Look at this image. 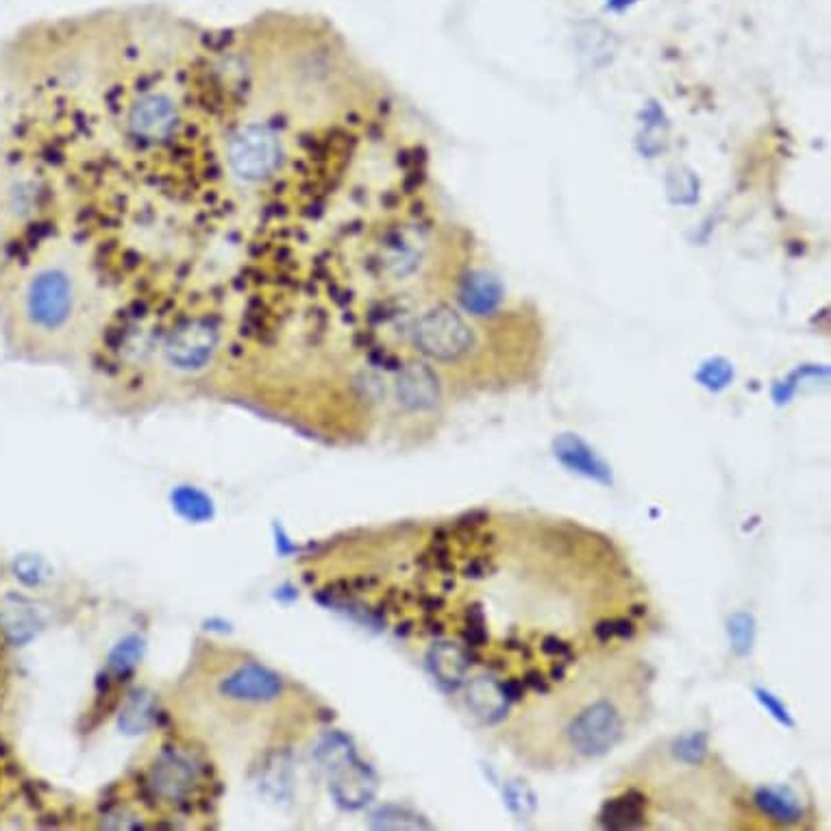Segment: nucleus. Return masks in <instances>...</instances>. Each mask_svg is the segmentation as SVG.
<instances>
[{
	"mask_svg": "<svg viewBox=\"0 0 831 831\" xmlns=\"http://www.w3.org/2000/svg\"><path fill=\"white\" fill-rule=\"evenodd\" d=\"M225 33L105 68L66 64L37 88L26 139L50 196L48 236L92 281L112 351L146 357L181 327L260 342L322 331L349 309L377 220V139L362 103L277 170L227 134Z\"/></svg>",
	"mask_w": 831,
	"mask_h": 831,
	"instance_id": "nucleus-1",
	"label": "nucleus"
},
{
	"mask_svg": "<svg viewBox=\"0 0 831 831\" xmlns=\"http://www.w3.org/2000/svg\"><path fill=\"white\" fill-rule=\"evenodd\" d=\"M101 309L77 253L44 238L0 292L7 346L31 360L68 357L99 335Z\"/></svg>",
	"mask_w": 831,
	"mask_h": 831,
	"instance_id": "nucleus-2",
	"label": "nucleus"
},
{
	"mask_svg": "<svg viewBox=\"0 0 831 831\" xmlns=\"http://www.w3.org/2000/svg\"><path fill=\"white\" fill-rule=\"evenodd\" d=\"M50 201L33 152L0 116V292L46 238Z\"/></svg>",
	"mask_w": 831,
	"mask_h": 831,
	"instance_id": "nucleus-3",
	"label": "nucleus"
},
{
	"mask_svg": "<svg viewBox=\"0 0 831 831\" xmlns=\"http://www.w3.org/2000/svg\"><path fill=\"white\" fill-rule=\"evenodd\" d=\"M316 760L327 771L331 795L342 808L357 810L366 806L375 795V775L362 764L353 751V744L342 733L322 738L316 749Z\"/></svg>",
	"mask_w": 831,
	"mask_h": 831,
	"instance_id": "nucleus-4",
	"label": "nucleus"
},
{
	"mask_svg": "<svg viewBox=\"0 0 831 831\" xmlns=\"http://www.w3.org/2000/svg\"><path fill=\"white\" fill-rule=\"evenodd\" d=\"M412 338L418 351L440 364L464 357L473 346V329L455 309L431 305L412 322Z\"/></svg>",
	"mask_w": 831,
	"mask_h": 831,
	"instance_id": "nucleus-5",
	"label": "nucleus"
},
{
	"mask_svg": "<svg viewBox=\"0 0 831 831\" xmlns=\"http://www.w3.org/2000/svg\"><path fill=\"white\" fill-rule=\"evenodd\" d=\"M623 733V714L605 698L585 705L579 714H574L566 729L570 749L583 758H601L610 753L621 742Z\"/></svg>",
	"mask_w": 831,
	"mask_h": 831,
	"instance_id": "nucleus-6",
	"label": "nucleus"
},
{
	"mask_svg": "<svg viewBox=\"0 0 831 831\" xmlns=\"http://www.w3.org/2000/svg\"><path fill=\"white\" fill-rule=\"evenodd\" d=\"M218 693L236 703L266 705L283 694V682L275 671L262 664H244L220 680Z\"/></svg>",
	"mask_w": 831,
	"mask_h": 831,
	"instance_id": "nucleus-7",
	"label": "nucleus"
},
{
	"mask_svg": "<svg viewBox=\"0 0 831 831\" xmlns=\"http://www.w3.org/2000/svg\"><path fill=\"white\" fill-rule=\"evenodd\" d=\"M395 395L403 410L426 412L433 410L440 401V384L435 373L422 364L412 362L399 371L395 382Z\"/></svg>",
	"mask_w": 831,
	"mask_h": 831,
	"instance_id": "nucleus-8",
	"label": "nucleus"
},
{
	"mask_svg": "<svg viewBox=\"0 0 831 831\" xmlns=\"http://www.w3.org/2000/svg\"><path fill=\"white\" fill-rule=\"evenodd\" d=\"M554 451L559 464L566 466L570 473L594 479L603 486L614 483L612 468L579 435H572V433L559 435L554 442Z\"/></svg>",
	"mask_w": 831,
	"mask_h": 831,
	"instance_id": "nucleus-9",
	"label": "nucleus"
},
{
	"mask_svg": "<svg viewBox=\"0 0 831 831\" xmlns=\"http://www.w3.org/2000/svg\"><path fill=\"white\" fill-rule=\"evenodd\" d=\"M194 782L196 777L192 764L179 753L161 755L150 771L152 790L168 801H179L190 795Z\"/></svg>",
	"mask_w": 831,
	"mask_h": 831,
	"instance_id": "nucleus-10",
	"label": "nucleus"
},
{
	"mask_svg": "<svg viewBox=\"0 0 831 831\" xmlns=\"http://www.w3.org/2000/svg\"><path fill=\"white\" fill-rule=\"evenodd\" d=\"M647 797L638 790H627L618 799H610L603 804L599 823L601 828L612 831L638 830L645 826V808H647Z\"/></svg>",
	"mask_w": 831,
	"mask_h": 831,
	"instance_id": "nucleus-11",
	"label": "nucleus"
},
{
	"mask_svg": "<svg viewBox=\"0 0 831 831\" xmlns=\"http://www.w3.org/2000/svg\"><path fill=\"white\" fill-rule=\"evenodd\" d=\"M426 664H429L433 678L446 691H455L468 673L470 658L462 647H457L453 642H440V645L429 649Z\"/></svg>",
	"mask_w": 831,
	"mask_h": 831,
	"instance_id": "nucleus-12",
	"label": "nucleus"
},
{
	"mask_svg": "<svg viewBox=\"0 0 831 831\" xmlns=\"http://www.w3.org/2000/svg\"><path fill=\"white\" fill-rule=\"evenodd\" d=\"M753 804L762 815L782 826H795L804 819L801 799L790 788H758Z\"/></svg>",
	"mask_w": 831,
	"mask_h": 831,
	"instance_id": "nucleus-13",
	"label": "nucleus"
},
{
	"mask_svg": "<svg viewBox=\"0 0 831 831\" xmlns=\"http://www.w3.org/2000/svg\"><path fill=\"white\" fill-rule=\"evenodd\" d=\"M501 287L497 281H492L486 275H479V277L473 278H459V287H457V300L462 303V307L468 311V314H475V316H488L492 314L499 303H501Z\"/></svg>",
	"mask_w": 831,
	"mask_h": 831,
	"instance_id": "nucleus-14",
	"label": "nucleus"
},
{
	"mask_svg": "<svg viewBox=\"0 0 831 831\" xmlns=\"http://www.w3.org/2000/svg\"><path fill=\"white\" fill-rule=\"evenodd\" d=\"M468 705L483 722H497L508 714V698L492 678H477L468 686Z\"/></svg>",
	"mask_w": 831,
	"mask_h": 831,
	"instance_id": "nucleus-15",
	"label": "nucleus"
},
{
	"mask_svg": "<svg viewBox=\"0 0 831 831\" xmlns=\"http://www.w3.org/2000/svg\"><path fill=\"white\" fill-rule=\"evenodd\" d=\"M0 623L11 642L24 645L35 636L37 618L33 607L22 599H7L0 610Z\"/></svg>",
	"mask_w": 831,
	"mask_h": 831,
	"instance_id": "nucleus-16",
	"label": "nucleus"
},
{
	"mask_svg": "<svg viewBox=\"0 0 831 831\" xmlns=\"http://www.w3.org/2000/svg\"><path fill=\"white\" fill-rule=\"evenodd\" d=\"M172 508L190 523H207L214 519V503L212 499L192 486H179L172 494Z\"/></svg>",
	"mask_w": 831,
	"mask_h": 831,
	"instance_id": "nucleus-17",
	"label": "nucleus"
},
{
	"mask_svg": "<svg viewBox=\"0 0 831 831\" xmlns=\"http://www.w3.org/2000/svg\"><path fill=\"white\" fill-rule=\"evenodd\" d=\"M152 718H155L152 698L144 693H136L132 694V698L125 703L118 725L125 733H141L152 725Z\"/></svg>",
	"mask_w": 831,
	"mask_h": 831,
	"instance_id": "nucleus-18",
	"label": "nucleus"
},
{
	"mask_svg": "<svg viewBox=\"0 0 831 831\" xmlns=\"http://www.w3.org/2000/svg\"><path fill=\"white\" fill-rule=\"evenodd\" d=\"M371 826L375 830H429L431 826L406 808H382L373 815Z\"/></svg>",
	"mask_w": 831,
	"mask_h": 831,
	"instance_id": "nucleus-19",
	"label": "nucleus"
},
{
	"mask_svg": "<svg viewBox=\"0 0 831 831\" xmlns=\"http://www.w3.org/2000/svg\"><path fill=\"white\" fill-rule=\"evenodd\" d=\"M727 631H729L731 649L736 651V656L740 658L749 656L755 642V618L747 612H736L727 621Z\"/></svg>",
	"mask_w": 831,
	"mask_h": 831,
	"instance_id": "nucleus-20",
	"label": "nucleus"
},
{
	"mask_svg": "<svg viewBox=\"0 0 831 831\" xmlns=\"http://www.w3.org/2000/svg\"><path fill=\"white\" fill-rule=\"evenodd\" d=\"M144 653V642L138 636H129L116 645V649L110 653V669L116 673H127L132 671Z\"/></svg>",
	"mask_w": 831,
	"mask_h": 831,
	"instance_id": "nucleus-21",
	"label": "nucleus"
},
{
	"mask_svg": "<svg viewBox=\"0 0 831 831\" xmlns=\"http://www.w3.org/2000/svg\"><path fill=\"white\" fill-rule=\"evenodd\" d=\"M707 733L705 731H694L688 736H682L673 744V753L680 762L684 764H701L707 758Z\"/></svg>",
	"mask_w": 831,
	"mask_h": 831,
	"instance_id": "nucleus-22",
	"label": "nucleus"
},
{
	"mask_svg": "<svg viewBox=\"0 0 831 831\" xmlns=\"http://www.w3.org/2000/svg\"><path fill=\"white\" fill-rule=\"evenodd\" d=\"M13 570L29 585H39V583H44L50 577L48 564L42 557H35V555H22V557H18L15 564H13Z\"/></svg>",
	"mask_w": 831,
	"mask_h": 831,
	"instance_id": "nucleus-23",
	"label": "nucleus"
},
{
	"mask_svg": "<svg viewBox=\"0 0 831 831\" xmlns=\"http://www.w3.org/2000/svg\"><path fill=\"white\" fill-rule=\"evenodd\" d=\"M696 379L709 390H722L733 379V371L725 360H712L698 371Z\"/></svg>",
	"mask_w": 831,
	"mask_h": 831,
	"instance_id": "nucleus-24",
	"label": "nucleus"
},
{
	"mask_svg": "<svg viewBox=\"0 0 831 831\" xmlns=\"http://www.w3.org/2000/svg\"><path fill=\"white\" fill-rule=\"evenodd\" d=\"M505 804L508 808L519 815V817H527L536 810V797L534 793L521 784V782H512L505 786Z\"/></svg>",
	"mask_w": 831,
	"mask_h": 831,
	"instance_id": "nucleus-25",
	"label": "nucleus"
},
{
	"mask_svg": "<svg viewBox=\"0 0 831 831\" xmlns=\"http://www.w3.org/2000/svg\"><path fill=\"white\" fill-rule=\"evenodd\" d=\"M755 696H758V701L764 705V709H766L777 722H782L784 727H795V720H793L788 707H786L775 694L769 693V691H764V688H755Z\"/></svg>",
	"mask_w": 831,
	"mask_h": 831,
	"instance_id": "nucleus-26",
	"label": "nucleus"
},
{
	"mask_svg": "<svg viewBox=\"0 0 831 831\" xmlns=\"http://www.w3.org/2000/svg\"><path fill=\"white\" fill-rule=\"evenodd\" d=\"M486 623H468L466 625V631L462 634L464 640L470 645V647H483L488 642V631L483 627Z\"/></svg>",
	"mask_w": 831,
	"mask_h": 831,
	"instance_id": "nucleus-27",
	"label": "nucleus"
},
{
	"mask_svg": "<svg viewBox=\"0 0 831 831\" xmlns=\"http://www.w3.org/2000/svg\"><path fill=\"white\" fill-rule=\"evenodd\" d=\"M543 653L545 656H551V658H568L570 660V647L566 642H561L557 636H547L540 645Z\"/></svg>",
	"mask_w": 831,
	"mask_h": 831,
	"instance_id": "nucleus-28",
	"label": "nucleus"
},
{
	"mask_svg": "<svg viewBox=\"0 0 831 831\" xmlns=\"http://www.w3.org/2000/svg\"><path fill=\"white\" fill-rule=\"evenodd\" d=\"M525 686H530L534 693H549V680H547V675L540 673L538 669H532V671L525 673Z\"/></svg>",
	"mask_w": 831,
	"mask_h": 831,
	"instance_id": "nucleus-29",
	"label": "nucleus"
},
{
	"mask_svg": "<svg viewBox=\"0 0 831 831\" xmlns=\"http://www.w3.org/2000/svg\"><path fill=\"white\" fill-rule=\"evenodd\" d=\"M501 691L508 701H521L525 696V682L521 680H508L501 684Z\"/></svg>",
	"mask_w": 831,
	"mask_h": 831,
	"instance_id": "nucleus-30",
	"label": "nucleus"
},
{
	"mask_svg": "<svg viewBox=\"0 0 831 831\" xmlns=\"http://www.w3.org/2000/svg\"><path fill=\"white\" fill-rule=\"evenodd\" d=\"M486 521H488V514H486L483 510H475V512H470V514H466V516L459 519V527H464V530H475V527L483 525Z\"/></svg>",
	"mask_w": 831,
	"mask_h": 831,
	"instance_id": "nucleus-31",
	"label": "nucleus"
},
{
	"mask_svg": "<svg viewBox=\"0 0 831 831\" xmlns=\"http://www.w3.org/2000/svg\"><path fill=\"white\" fill-rule=\"evenodd\" d=\"M614 623V636L618 638H631L636 634V625L627 618H612Z\"/></svg>",
	"mask_w": 831,
	"mask_h": 831,
	"instance_id": "nucleus-32",
	"label": "nucleus"
},
{
	"mask_svg": "<svg viewBox=\"0 0 831 831\" xmlns=\"http://www.w3.org/2000/svg\"><path fill=\"white\" fill-rule=\"evenodd\" d=\"M594 636H596L601 642H607L610 638H614V623H612V618H607V621H599L596 627H594Z\"/></svg>",
	"mask_w": 831,
	"mask_h": 831,
	"instance_id": "nucleus-33",
	"label": "nucleus"
},
{
	"mask_svg": "<svg viewBox=\"0 0 831 831\" xmlns=\"http://www.w3.org/2000/svg\"><path fill=\"white\" fill-rule=\"evenodd\" d=\"M488 570H486V564L481 561V559H473L470 561V566L466 568V577H475V579H479V577H483Z\"/></svg>",
	"mask_w": 831,
	"mask_h": 831,
	"instance_id": "nucleus-34",
	"label": "nucleus"
},
{
	"mask_svg": "<svg viewBox=\"0 0 831 831\" xmlns=\"http://www.w3.org/2000/svg\"><path fill=\"white\" fill-rule=\"evenodd\" d=\"M551 678L555 682H561L564 680V664H555L554 671H551Z\"/></svg>",
	"mask_w": 831,
	"mask_h": 831,
	"instance_id": "nucleus-35",
	"label": "nucleus"
},
{
	"mask_svg": "<svg viewBox=\"0 0 831 831\" xmlns=\"http://www.w3.org/2000/svg\"><path fill=\"white\" fill-rule=\"evenodd\" d=\"M645 612H647V610H645V607H640V605H636V607H634V614H645Z\"/></svg>",
	"mask_w": 831,
	"mask_h": 831,
	"instance_id": "nucleus-36",
	"label": "nucleus"
}]
</instances>
